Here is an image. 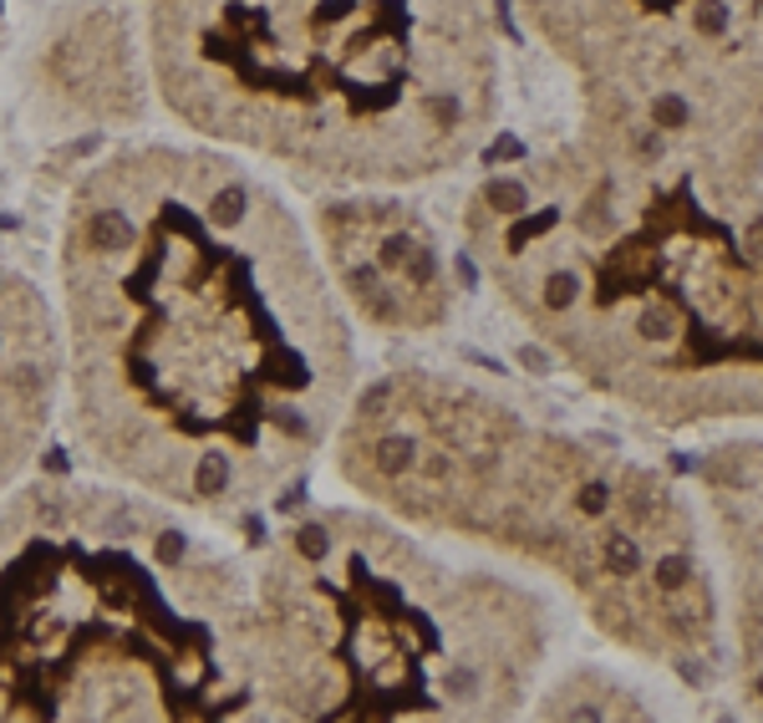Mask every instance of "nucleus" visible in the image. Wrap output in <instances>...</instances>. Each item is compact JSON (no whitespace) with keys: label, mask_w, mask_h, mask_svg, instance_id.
I'll return each mask as SVG.
<instances>
[{"label":"nucleus","mask_w":763,"mask_h":723,"mask_svg":"<svg viewBox=\"0 0 763 723\" xmlns=\"http://www.w3.org/2000/svg\"><path fill=\"white\" fill-rule=\"evenodd\" d=\"M331 464L408 530L555 576L621 652L682 683L713 678L718 581L692 504L661 469L433 368H392L356 387Z\"/></svg>","instance_id":"obj_3"},{"label":"nucleus","mask_w":763,"mask_h":723,"mask_svg":"<svg viewBox=\"0 0 763 723\" xmlns=\"http://www.w3.org/2000/svg\"><path fill=\"white\" fill-rule=\"evenodd\" d=\"M463 245L601 398L661 429L763 423V184L707 205L580 138L514 143L463 199Z\"/></svg>","instance_id":"obj_2"},{"label":"nucleus","mask_w":763,"mask_h":723,"mask_svg":"<svg viewBox=\"0 0 763 723\" xmlns=\"http://www.w3.org/2000/svg\"><path fill=\"white\" fill-rule=\"evenodd\" d=\"M143 42L168 118L316 194L454 174L500 118L484 0H148Z\"/></svg>","instance_id":"obj_4"},{"label":"nucleus","mask_w":763,"mask_h":723,"mask_svg":"<svg viewBox=\"0 0 763 723\" xmlns=\"http://www.w3.org/2000/svg\"><path fill=\"white\" fill-rule=\"evenodd\" d=\"M0 5H5V0H0ZM0 26H5V11H0Z\"/></svg>","instance_id":"obj_11"},{"label":"nucleus","mask_w":763,"mask_h":723,"mask_svg":"<svg viewBox=\"0 0 763 723\" xmlns=\"http://www.w3.org/2000/svg\"><path fill=\"white\" fill-rule=\"evenodd\" d=\"M0 719H265L245 565L143 489L0 494Z\"/></svg>","instance_id":"obj_5"},{"label":"nucleus","mask_w":763,"mask_h":723,"mask_svg":"<svg viewBox=\"0 0 763 723\" xmlns=\"http://www.w3.org/2000/svg\"><path fill=\"white\" fill-rule=\"evenodd\" d=\"M57 270L72 429L118 485L245 515L331 448L356 398L352 316L306 220L230 148L103 153Z\"/></svg>","instance_id":"obj_1"},{"label":"nucleus","mask_w":763,"mask_h":723,"mask_svg":"<svg viewBox=\"0 0 763 723\" xmlns=\"http://www.w3.org/2000/svg\"><path fill=\"white\" fill-rule=\"evenodd\" d=\"M590 153L728 205L763 184V0H514Z\"/></svg>","instance_id":"obj_7"},{"label":"nucleus","mask_w":763,"mask_h":723,"mask_svg":"<svg viewBox=\"0 0 763 723\" xmlns=\"http://www.w3.org/2000/svg\"><path fill=\"white\" fill-rule=\"evenodd\" d=\"M697 485L713 510L728 621H733V683L743 713L763 719V443H723L697 464Z\"/></svg>","instance_id":"obj_10"},{"label":"nucleus","mask_w":763,"mask_h":723,"mask_svg":"<svg viewBox=\"0 0 763 723\" xmlns=\"http://www.w3.org/2000/svg\"><path fill=\"white\" fill-rule=\"evenodd\" d=\"M331 291L382 337H427L454 316V276L433 224L392 189L321 194L310 214Z\"/></svg>","instance_id":"obj_8"},{"label":"nucleus","mask_w":763,"mask_h":723,"mask_svg":"<svg viewBox=\"0 0 763 723\" xmlns=\"http://www.w3.org/2000/svg\"><path fill=\"white\" fill-rule=\"evenodd\" d=\"M250 602L265 719H509L550 657L535 591L448 565L372 504L291 520Z\"/></svg>","instance_id":"obj_6"},{"label":"nucleus","mask_w":763,"mask_h":723,"mask_svg":"<svg viewBox=\"0 0 763 723\" xmlns=\"http://www.w3.org/2000/svg\"><path fill=\"white\" fill-rule=\"evenodd\" d=\"M67 387L61 316L26 270L0 260V494H11L42 454Z\"/></svg>","instance_id":"obj_9"}]
</instances>
